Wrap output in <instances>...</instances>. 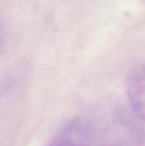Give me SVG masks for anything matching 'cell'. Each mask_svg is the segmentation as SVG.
<instances>
[{
    "label": "cell",
    "mask_w": 145,
    "mask_h": 146,
    "mask_svg": "<svg viewBox=\"0 0 145 146\" xmlns=\"http://www.w3.org/2000/svg\"><path fill=\"white\" fill-rule=\"evenodd\" d=\"M52 146H79L77 144H75L74 142H73L70 139H57L56 141H55V143L52 145Z\"/></svg>",
    "instance_id": "obj_2"
},
{
    "label": "cell",
    "mask_w": 145,
    "mask_h": 146,
    "mask_svg": "<svg viewBox=\"0 0 145 146\" xmlns=\"http://www.w3.org/2000/svg\"><path fill=\"white\" fill-rule=\"evenodd\" d=\"M127 96L136 115L145 121V66L134 68L127 79Z\"/></svg>",
    "instance_id": "obj_1"
}]
</instances>
